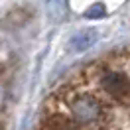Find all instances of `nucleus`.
<instances>
[{"instance_id":"obj_3","label":"nucleus","mask_w":130,"mask_h":130,"mask_svg":"<svg viewBox=\"0 0 130 130\" xmlns=\"http://www.w3.org/2000/svg\"><path fill=\"white\" fill-rule=\"evenodd\" d=\"M40 130H77V122L71 118L69 112L57 110V112H49L47 118L41 120Z\"/></svg>"},{"instance_id":"obj_2","label":"nucleus","mask_w":130,"mask_h":130,"mask_svg":"<svg viewBox=\"0 0 130 130\" xmlns=\"http://www.w3.org/2000/svg\"><path fill=\"white\" fill-rule=\"evenodd\" d=\"M97 79H99L101 89L112 101H116L118 105H124V106L130 105V79L124 73L106 71V69L101 67V73L97 75Z\"/></svg>"},{"instance_id":"obj_1","label":"nucleus","mask_w":130,"mask_h":130,"mask_svg":"<svg viewBox=\"0 0 130 130\" xmlns=\"http://www.w3.org/2000/svg\"><path fill=\"white\" fill-rule=\"evenodd\" d=\"M67 110L71 114V118L79 124H95L103 118V105L99 103L97 99L89 95V93H79L75 89L73 95L65 101Z\"/></svg>"}]
</instances>
